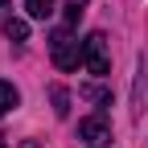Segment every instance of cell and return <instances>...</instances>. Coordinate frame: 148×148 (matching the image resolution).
Instances as JSON below:
<instances>
[{"label": "cell", "instance_id": "4", "mask_svg": "<svg viewBox=\"0 0 148 148\" xmlns=\"http://www.w3.org/2000/svg\"><path fill=\"white\" fill-rule=\"evenodd\" d=\"M4 37H8V41H25V37H29V25L21 21V16H8V21H4Z\"/></svg>", "mask_w": 148, "mask_h": 148}, {"label": "cell", "instance_id": "8", "mask_svg": "<svg viewBox=\"0 0 148 148\" xmlns=\"http://www.w3.org/2000/svg\"><path fill=\"white\" fill-rule=\"evenodd\" d=\"M49 95H53V111H58V115H70V95H66V90H62V86H53Z\"/></svg>", "mask_w": 148, "mask_h": 148}, {"label": "cell", "instance_id": "5", "mask_svg": "<svg viewBox=\"0 0 148 148\" xmlns=\"http://www.w3.org/2000/svg\"><path fill=\"white\" fill-rule=\"evenodd\" d=\"M16 103H21V95H16V86H12V82H0V115H4V111H12Z\"/></svg>", "mask_w": 148, "mask_h": 148}, {"label": "cell", "instance_id": "3", "mask_svg": "<svg viewBox=\"0 0 148 148\" xmlns=\"http://www.w3.org/2000/svg\"><path fill=\"white\" fill-rule=\"evenodd\" d=\"M78 140H90V144L111 140V119H107V115H86V119L78 123Z\"/></svg>", "mask_w": 148, "mask_h": 148}, {"label": "cell", "instance_id": "9", "mask_svg": "<svg viewBox=\"0 0 148 148\" xmlns=\"http://www.w3.org/2000/svg\"><path fill=\"white\" fill-rule=\"evenodd\" d=\"M82 99H90V103H107L111 95H107L103 86H82Z\"/></svg>", "mask_w": 148, "mask_h": 148}, {"label": "cell", "instance_id": "2", "mask_svg": "<svg viewBox=\"0 0 148 148\" xmlns=\"http://www.w3.org/2000/svg\"><path fill=\"white\" fill-rule=\"evenodd\" d=\"M82 66L90 70V74H111V53H107V37L103 33H90L86 41H82Z\"/></svg>", "mask_w": 148, "mask_h": 148}, {"label": "cell", "instance_id": "6", "mask_svg": "<svg viewBox=\"0 0 148 148\" xmlns=\"http://www.w3.org/2000/svg\"><path fill=\"white\" fill-rule=\"evenodd\" d=\"M25 8H29V16H37V21H45V16L53 12V0H25Z\"/></svg>", "mask_w": 148, "mask_h": 148}, {"label": "cell", "instance_id": "1", "mask_svg": "<svg viewBox=\"0 0 148 148\" xmlns=\"http://www.w3.org/2000/svg\"><path fill=\"white\" fill-rule=\"evenodd\" d=\"M49 53H53V66L58 70H74L82 62V45H78V37L70 29H53L49 33Z\"/></svg>", "mask_w": 148, "mask_h": 148}, {"label": "cell", "instance_id": "11", "mask_svg": "<svg viewBox=\"0 0 148 148\" xmlns=\"http://www.w3.org/2000/svg\"><path fill=\"white\" fill-rule=\"evenodd\" d=\"M0 148H4V140H0Z\"/></svg>", "mask_w": 148, "mask_h": 148}, {"label": "cell", "instance_id": "7", "mask_svg": "<svg viewBox=\"0 0 148 148\" xmlns=\"http://www.w3.org/2000/svg\"><path fill=\"white\" fill-rule=\"evenodd\" d=\"M82 12H86V0H66V25H78Z\"/></svg>", "mask_w": 148, "mask_h": 148}, {"label": "cell", "instance_id": "10", "mask_svg": "<svg viewBox=\"0 0 148 148\" xmlns=\"http://www.w3.org/2000/svg\"><path fill=\"white\" fill-rule=\"evenodd\" d=\"M4 8H8V0H0V12H4Z\"/></svg>", "mask_w": 148, "mask_h": 148}]
</instances>
